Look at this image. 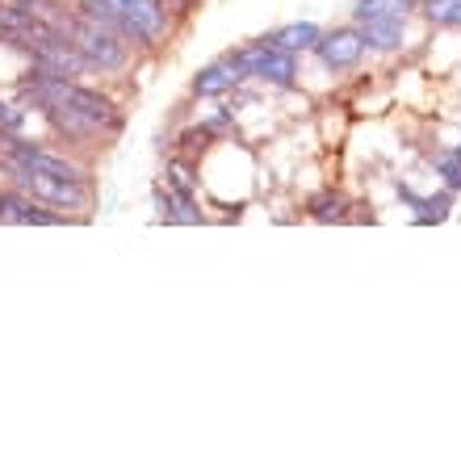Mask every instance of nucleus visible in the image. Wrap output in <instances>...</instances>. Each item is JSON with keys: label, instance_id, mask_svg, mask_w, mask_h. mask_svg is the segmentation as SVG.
Masks as SVG:
<instances>
[{"label": "nucleus", "instance_id": "5", "mask_svg": "<svg viewBox=\"0 0 461 461\" xmlns=\"http://www.w3.org/2000/svg\"><path fill=\"white\" fill-rule=\"evenodd\" d=\"M315 59L328 68V72H348L365 59V38L357 25H340V30H323L315 47Z\"/></svg>", "mask_w": 461, "mask_h": 461}, {"label": "nucleus", "instance_id": "8", "mask_svg": "<svg viewBox=\"0 0 461 461\" xmlns=\"http://www.w3.org/2000/svg\"><path fill=\"white\" fill-rule=\"evenodd\" d=\"M151 197H156V210H159V219L164 222H181V227H202V210H197V197H185L176 194L172 185L159 181L156 189H151Z\"/></svg>", "mask_w": 461, "mask_h": 461}, {"label": "nucleus", "instance_id": "18", "mask_svg": "<svg viewBox=\"0 0 461 461\" xmlns=\"http://www.w3.org/2000/svg\"><path fill=\"white\" fill-rule=\"evenodd\" d=\"M9 5H25V9H34V13H42V17H50V9H55L59 0H9Z\"/></svg>", "mask_w": 461, "mask_h": 461}, {"label": "nucleus", "instance_id": "6", "mask_svg": "<svg viewBox=\"0 0 461 461\" xmlns=\"http://www.w3.org/2000/svg\"><path fill=\"white\" fill-rule=\"evenodd\" d=\"M0 222L5 227H59L63 214L47 210L30 194H0Z\"/></svg>", "mask_w": 461, "mask_h": 461}, {"label": "nucleus", "instance_id": "7", "mask_svg": "<svg viewBox=\"0 0 461 461\" xmlns=\"http://www.w3.org/2000/svg\"><path fill=\"white\" fill-rule=\"evenodd\" d=\"M240 85H243V72L227 59V55H219V59L206 63V68L194 76L189 88H194V97H227L230 88H240Z\"/></svg>", "mask_w": 461, "mask_h": 461}, {"label": "nucleus", "instance_id": "4", "mask_svg": "<svg viewBox=\"0 0 461 461\" xmlns=\"http://www.w3.org/2000/svg\"><path fill=\"white\" fill-rule=\"evenodd\" d=\"M110 5H118V13L126 17V38L139 47H156L168 34L172 13L159 0H110Z\"/></svg>", "mask_w": 461, "mask_h": 461}, {"label": "nucleus", "instance_id": "11", "mask_svg": "<svg viewBox=\"0 0 461 461\" xmlns=\"http://www.w3.org/2000/svg\"><path fill=\"white\" fill-rule=\"evenodd\" d=\"M319 34H323V30H319L315 22H290V25H277V30H268L265 42H273V47L294 50V55H298V50H311V47H315Z\"/></svg>", "mask_w": 461, "mask_h": 461}, {"label": "nucleus", "instance_id": "3", "mask_svg": "<svg viewBox=\"0 0 461 461\" xmlns=\"http://www.w3.org/2000/svg\"><path fill=\"white\" fill-rule=\"evenodd\" d=\"M9 176L17 181L22 194L38 197L50 210H88V202H93L88 181H63V176H47V172H30V168H9Z\"/></svg>", "mask_w": 461, "mask_h": 461}, {"label": "nucleus", "instance_id": "13", "mask_svg": "<svg viewBox=\"0 0 461 461\" xmlns=\"http://www.w3.org/2000/svg\"><path fill=\"white\" fill-rule=\"evenodd\" d=\"M306 214L315 222H344L348 219V197L336 194V189H323V194H315L306 202Z\"/></svg>", "mask_w": 461, "mask_h": 461}, {"label": "nucleus", "instance_id": "14", "mask_svg": "<svg viewBox=\"0 0 461 461\" xmlns=\"http://www.w3.org/2000/svg\"><path fill=\"white\" fill-rule=\"evenodd\" d=\"M164 185H172L176 194L197 197V172H194V156H172L164 164Z\"/></svg>", "mask_w": 461, "mask_h": 461}, {"label": "nucleus", "instance_id": "1", "mask_svg": "<svg viewBox=\"0 0 461 461\" xmlns=\"http://www.w3.org/2000/svg\"><path fill=\"white\" fill-rule=\"evenodd\" d=\"M17 97H22V105H34L68 139H93V134L122 131V110L105 93L80 85L76 76L47 72L38 63L17 80Z\"/></svg>", "mask_w": 461, "mask_h": 461}, {"label": "nucleus", "instance_id": "9", "mask_svg": "<svg viewBox=\"0 0 461 461\" xmlns=\"http://www.w3.org/2000/svg\"><path fill=\"white\" fill-rule=\"evenodd\" d=\"M365 38V50H377V55H394L407 42V22L399 17H377V22H361L357 25Z\"/></svg>", "mask_w": 461, "mask_h": 461}, {"label": "nucleus", "instance_id": "19", "mask_svg": "<svg viewBox=\"0 0 461 461\" xmlns=\"http://www.w3.org/2000/svg\"><path fill=\"white\" fill-rule=\"evenodd\" d=\"M159 5H164L168 13H189V9L197 5V0H159Z\"/></svg>", "mask_w": 461, "mask_h": 461}, {"label": "nucleus", "instance_id": "15", "mask_svg": "<svg viewBox=\"0 0 461 461\" xmlns=\"http://www.w3.org/2000/svg\"><path fill=\"white\" fill-rule=\"evenodd\" d=\"M415 13L440 30H461V0H420Z\"/></svg>", "mask_w": 461, "mask_h": 461}, {"label": "nucleus", "instance_id": "20", "mask_svg": "<svg viewBox=\"0 0 461 461\" xmlns=\"http://www.w3.org/2000/svg\"><path fill=\"white\" fill-rule=\"evenodd\" d=\"M457 156H461V147H457Z\"/></svg>", "mask_w": 461, "mask_h": 461}, {"label": "nucleus", "instance_id": "2", "mask_svg": "<svg viewBox=\"0 0 461 461\" xmlns=\"http://www.w3.org/2000/svg\"><path fill=\"white\" fill-rule=\"evenodd\" d=\"M50 22H59L63 30H68V38L76 42V50L85 55V63L93 72H122V68L131 63V42H126L118 30H110V25L85 17L80 9L55 5V9H50Z\"/></svg>", "mask_w": 461, "mask_h": 461}, {"label": "nucleus", "instance_id": "10", "mask_svg": "<svg viewBox=\"0 0 461 461\" xmlns=\"http://www.w3.org/2000/svg\"><path fill=\"white\" fill-rule=\"evenodd\" d=\"M394 189H399L402 206H411V210H415L411 222H420V227H428V222H445V219H449V210H453V194H449V189H445V194H428V197L411 194L407 185H394Z\"/></svg>", "mask_w": 461, "mask_h": 461}, {"label": "nucleus", "instance_id": "16", "mask_svg": "<svg viewBox=\"0 0 461 461\" xmlns=\"http://www.w3.org/2000/svg\"><path fill=\"white\" fill-rule=\"evenodd\" d=\"M432 168H437V176L445 181L449 194H461V156H457V147L437 151V156H432Z\"/></svg>", "mask_w": 461, "mask_h": 461}, {"label": "nucleus", "instance_id": "17", "mask_svg": "<svg viewBox=\"0 0 461 461\" xmlns=\"http://www.w3.org/2000/svg\"><path fill=\"white\" fill-rule=\"evenodd\" d=\"M22 131H25V110L0 101V134H22Z\"/></svg>", "mask_w": 461, "mask_h": 461}, {"label": "nucleus", "instance_id": "12", "mask_svg": "<svg viewBox=\"0 0 461 461\" xmlns=\"http://www.w3.org/2000/svg\"><path fill=\"white\" fill-rule=\"evenodd\" d=\"M415 9H420V0H357V5H352V25L377 22V17H399V22H407Z\"/></svg>", "mask_w": 461, "mask_h": 461}]
</instances>
